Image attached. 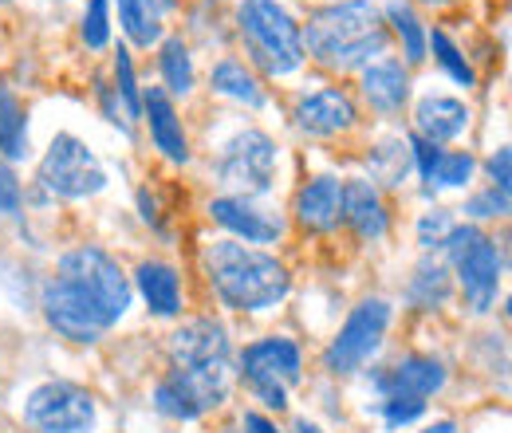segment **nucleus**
<instances>
[{
  "label": "nucleus",
  "instance_id": "7ed1b4c3",
  "mask_svg": "<svg viewBox=\"0 0 512 433\" xmlns=\"http://www.w3.org/2000/svg\"><path fill=\"white\" fill-rule=\"evenodd\" d=\"M201 268L217 300L233 311L276 308L292 288V276L276 256L256 252L241 241H213L201 256Z\"/></svg>",
  "mask_w": 512,
  "mask_h": 433
},
{
  "label": "nucleus",
  "instance_id": "39448f33",
  "mask_svg": "<svg viewBox=\"0 0 512 433\" xmlns=\"http://www.w3.org/2000/svg\"><path fill=\"white\" fill-rule=\"evenodd\" d=\"M36 182L48 197H60V201H83V197H95L107 189V170L103 162L95 158V150L75 138V134H56L48 154L40 158V170H36Z\"/></svg>",
  "mask_w": 512,
  "mask_h": 433
},
{
  "label": "nucleus",
  "instance_id": "f03ea898",
  "mask_svg": "<svg viewBox=\"0 0 512 433\" xmlns=\"http://www.w3.org/2000/svg\"><path fill=\"white\" fill-rule=\"evenodd\" d=\"M300 40H304V56H312L323 67L355 71L375 63V56H383L390 32L367 0H343L316 12L308 28H300Z\"/></svg>",
  "mask_w": 512,
  "mask_h": 433
},
{
  "label": "nucleus",
  "instance_id": "f257e3e1",
  "mask_svg": "<svg viewBox=\"0 0 512 433\" xmlns=\"http://www.w3.org/2000/svg\"><path fill=\"white\" fill-rule=\"evenodd\" d=\"M134 288L111 252L95 245L71 248L40 288L48 327L67 343H99L130 311Z\"/></svg>",
  "mask_w": 512,
  "mask_h": 433
},
{
  "label": "nucleus",
  "instance_id": "2f4dec72",
  "mask_svg": "<svg viewBox=\"0 0 512 433\" xmlns=\"http://www.w3.org/2000/svg\"><path fill=\"white\" fill-rule=\"evenodd\" d=\"M83 44L87 48H107L111 44V0H87V12H83Z\"/></svg>",
  "mask_w": 512,
  "mask_h": 433
},
{
  "label": "nucleus",
  "instance_id": "c85d7f7f",
  "mask_svg": "<svg viewBox=\"0 0 512 433\" xmlns=\"http://www.w3.org/2000/svg\"><path fill=\"white\" fill-rule=\"evenodd\" d=\"M119 24L130 36V44H138V48H150L162 40V24L142 8V0H119Z\"/></svg>",
  "mask_w": 512,
  "mask_h": 433
},
{
  "label": "nucleus",
  "instance_id": "0eeeda50",
  "mask_svg": "<svg viewBox=\"0 0 512 433\" xmlns=\"http://www.w3.org/2000/svg\"><path fill=\"white\" fill-rule=\"evenodd\" d=\"M241 374L268 410H284L288 386H296L304 378V355L292 339L272 335V339H260L241 351Z\"/></svg>",
  "mask_w": 512,
  "mask_h": 433
},
{
  "label": "nucleus",
  "instance_id": "473e14b6",
  "mask_svg": "<svg viewBox=\"0 0 512 433\" xmlns=\"http://www.w3.org/2000/svg\"><path fill=\"white\" fill-rule=\"evenodd\" d=\"M379 414L386 418V426H410V422H418L422 414H426V402L422 398H383L379 402Z\"/></svg>",
  "mask_w": 512,
  "mask_h": 433
},
{
  "label": "nucleus",
  "instance_id": "393cba45",
  "mask_svg": "<svg viewBox=\"0 0 512 433\" xmlns=\"http://www.w3.org/2000/svg\"><path fill=\"white\" fill-rule=\"evenodd\" d=\"M367 166H371V182H379V186H402L406 174H410V166H414L410 142L406 138H386V142H379L371 150Z\"/></svg>",
  "mask_w": 512,
  "mask_h": 433
},
{
  "label": "nucleus",
  "instance_id": "f8f14e48",
  "mask_svg": "<svg viewBox=\"0 0 512 433\" xmlns=\"http://www.w3.org/2000/svg\"><path fill=\"white\" fill-rule=\"evenodd\" d=\"M209 213L221 229H229L237 241H249V245H272L284 237V217L276 209L256 205V197H217Z\"/></svg>",
  "mask_w": 512,
  "mask_h": 433
},
{
  "label": "nucleus",
  "instance_id": "a878e982",
  "mask_svg": "<svg viewBox=\"0 0 512 433\" xmlns=\"http://www.w3.org/2000/svg\"><path fill=\"white\" fill-rule=\"evenodd\" d=\"M386 24L394 28V36L402 40V52L410 63L426 60V28L418 20V12L410 8V0H390L386 4Z\"/></svg>",
  "mask_w": 512,
  "mask_h": 433
},
{
  "label": "nucleus",
  "instance_id": "423d86ee",
  "mask_svg": "<svg viewBox=\"0 0 512 433\" xmlns=\"http://www.w3.org/2000/svg\"><path fill=\"white\" fill-rule=\"evenodd\" d=\"M213 174L229 189V197H264L276 182V142L264 130L233 134L221 146Z\"/></svg>",
  "mask_w": 512,
  "mask_h": 433
},
{
  "label": "nucleus",
  "instance_id": "1a4fd4ad",
  "mask_svg": "<svg viewBox=\"0 0 512 433\" xmlns=\"http://www.w3.org/2000/svg\"><path fill=\"white\" fill-rule=\"evenodd\" d=\"M386 327H390V304L386 300H363L359 308L347 315V323L339 327V335L331 339V347L323 351L327 374L343 378V374L363 371L371 363V355L383 347Z\"/></svg>",
  "mask_w": 512,
  "mask_h": 433
},
{
  "label": "nucleus",
  "instance_id": "a211bd4d",
  "mask_svg": "<svg viewBox=\"0 0 512 433\" xmlns=\"http://www.w3.org/2000/svg\"><path fill=\"white\" fill-rule=\"evenodd\" d=\"M414 123H418V138L442 146V142H453L469 130V107L461 99H449V95H426L414 111Z\"/></svg>",
  "mask_w": 512,
  "mask_h": 433
},
{
  "label": "nucleus",
  "instance_id": "9b49d317",
  "mask_svg": "<svg viewBox=\"0 0 512 433\" xmlns=\"http://www.w3.org/2000/svg\"><path fill=\"white\" fill-rule=\"evenodd\" d=\"M453 264H457V280H461V292L469 300V311L485 315L497 304V288H501V272H505V256H501L497 241L477 237Z\"/></svg>",
  "mask_w": 512,
  "mask_h": 433
},
{
  "label": "nucleus",
  "instance_id": "4468645a",
  "mask_svg": "<svg viewBox=\"0 0 512 433\" xmlns=\"http://www.w3.org/2000/svg\"><path fill=\"white\" fill-rule=\"evenodd\" d=\"M371 386L383 394V398H430L446 386V367L430 355H406L398 359L390 371H379L371 378Z\"/></svg>",
  "mask_w": 512,
  "mask_h": 433
},
{
  "label": "nucleus",
  "instance_id": "cd10ccee",
  "mask_svg": "<svg viewBox=\"0 0 512 433\" xmlns=\"http://www.w3.org/2000/svg\"><path fill=\"white\" fill-rule=\"evenodd\" d=\"M473 170H477V158L469 154V150H438V162H434V174H430V186L426 193H434V189H457L465 186L469 178H473Z\"/></svg>",
  "mask_w": 512,
  "mask_h": 433
},
{
  "label": "nucleus",
  "instance_id": "b1692460",
  "mask_svg": "<svg viewBox=\"0 0 512 433\" xmlns=\"http://www.w3.org/2000/svg\"><path fill=\"white\" fill-rule=\"evenodd\" d=\"M410 304L422 311H438L449 300V268L442 260H422L406 284Z\"/></svg>",
  "mask_w": 512,
  "mask_h": 433
},
{
  "label": "nucleus",
  "instance_id": "72a5a7b5",
  "mask_svg": "<svg viewBox=\"0 0 512 433\" xmlns=\"http://www.w3.org/2000/svg\"><path fill=\"white\" fill-rule=\"evenodd\" d=\"M449 229H453V217H449L446 209H430L422 221H418V245L426 248H442V241L449 237Z\"/></svg>",
  "mask_w": 512,
  "mask_h": 433
},
{
  "label": "nucleus",
  "instance_id": "c9c22d12",
  "mask_svg": "<svg viewBox=\"0 0 512 433\" xmlns=\"http://www.w3.org/2000/svg\"><path fill=\"white\" fill-rule=\"evenodd\" d=\"M20 209H24L20 178L12 174L8 162H0V217H20Z\"/></svg>",
  "mask_w": 512,
  "mask_h": 433
},
{
  "label": "nucleus",
  "instance_id": "2eb2a0df",
  "mask_svg": "<svg viewBox=\"0 0 512 433\" xmlns=\"http://www.w3.org/2000/svg\"><path fill=\"white\" fill-rule=\"evenodd\" d=\"M355 119H359V111H355L351 95L339 91V87L312 91V95H304V99L296 103V126H300L304 134H316V138L343 134V130L355 126Z\"/></svg>",
  "mask_w": 512,
  "mask_h": 433
},
{
  "label": "nucleus",
  "instance_id": "f704fd0d",
  "mask_svg": "<svg viewBox=\"0 0 512 433\" xmlns=\"http://www.w3.org/2000/svg\"><path fill=\"white\" fill-rule=\"evenodd\" d=\"M465 213L469 217H509V193L489 186L485 193H477V197L465 201Z\"/></svg>",
  "mask_w": 512,
  "mask_h": 433
},
{
  "label": "nucleus",
  "instance_id": "f3484780",
  "mask_svg": "<svg viewBox=\"0 0 512 433\" xmlns=\"http://www.w3.org/2000/svg\"><path fill=\"white\" fill-rule=\"evenodd\" d=\"M296 221L312 233H331L343 221V182L339 178H312L296 193Z\"/></svg>",
  "mask_w": 512,
  "mask_h": 433
},
{
  "label": "nucleus",
  "instance_id": "aec40b11",
  "mask_svg": "<svg viewBox=\"0 0 512 433\" xmlns=\"http://www.w3.org/2000/svg\"><path fill=\"white\" fill-rule=\"evenodd\" d=\"M363 95L379 115H398L410 99V75L398 60L367 63L363 71Z\"/></svg>",
  "mask_w": 512,
  "mask_h": 433
},
{
  "label": "nucleus",
  "instance_id": "ea45409f",
  "mask_svg": "<svg viewBox=\"0 0 512 433\" xmlns=\"http://www.w3.org/2000/svg\"><path fill=\"white\" fill-rule=\"evenodd\" d=\"M422 433H457V426H453V422H434L430 430H422Z\"/></svg>",
  "mask_w": 512,
  "mask_h": 433
},
{
  "label": "nucleus",
  "instance_id": "ddd939ff",
  "mask_svg": "<svg viewBox=\"0 0 512 433\" xmlns=\"http://www.w3.org/2000/svg\"><path fill=\"white\" fill-rule=\"evenodd\" d=\"M229 335L213 319H190L170 335L174 367H229Z\"/></svg>",
  "mask_w": 512,
  "mask_h": 433
},
{
  "label": "nucleus",
  "instance_id": "6e6552de",
  "mask_svg": "<svg viewBox=\"0 0 512 433\" xmlns=\"http://www.w3.org/2000/svg\"><path fill=\"white\" fill-rule=\"evenodd\" d=\"M229 398V367H174L154 386V410L174 422H193Z\"/></svg>",
  "mask_w": 512,
  "mask_h": 433
},
{
  "label": "nucleus",
  "instance_id": "20e7f679",
  "mask_svg": "<svg viewBox=\"0 0 512 433\" xmlns=\"http://www.w3.org/2000/svg\"><path fill=\"white\" fill-rule=\"evenodd\" d=\"M237 32L245 40L249 60L264 75H292L304 56V40H300V24L292 20V12L280 0H241L237 8Z\"/></svg>",
  "mask_w": 512,
  "mask_h": 433
},
{
  "label": "nucleus",
  "instance_id": "412c9836",
  "mask_svg": "<svg viewBox=\"0 0 512 433\" xmlns=\"http://www.w3.org/2000/svg\"><path fill=\"white\" fill-rule=\"evenodd\" d=\"M134 284L146 300V308L154 311L158 319H174L182 311V280L170 264L162 260H142L138 272H134Z\"/></svg>",
  "mask_w": 512,
  "mask_h": 433
},
{
  "label": "nucleus",
  "instance_id": "c756f323",
  "mask_svg": "<svg viewBox=\"0 0 512 433\" xmlns=\"http://www.w3.org/2000/svg\"><path fill=\"white\" fill-rule=\"evenodd\" d=\"M426 52H434V60L442 63V71H446L449 79H457L461 87H473V83H477L469 60L457 52V44L449 40L446 32H426Z\"/></svg>",
  "mask_w": 512,
  "mask_h": 433
},
{
  "label": "nucleus",
  "instance_id": "58836bf2",
  "mask_svg": "<svg viewBox=\"0 0 512 433\" xmlns=\"http://www.w3.org/2000/svg\"><path fill=\"white\" fill-rule=\"evenodd\" d=\"M142 8H146L154 20H158L162 12H174V8H178V0H142Z\"/></svg>",
  "mask_w": 512,
  "mask_h": 433
},
{
  "label": "nucleus",
  "instance_id": "4be33fe9",
  "mask_svg": "<svg viewBox=\"0 0 512 433\" xmlns=\"http://www.w3.org/2000/svg\"><path fill=\"white\" fill-rule=\"evenodd\" d=\"M0 154H4L8 162H20V158L32 154V142H28V111H24V103H20L8 87H0Z\"/></svg>",
  "mask_w": 512,
  "mask_h": 433
},
{
  "label": "nucleus",
  "instance_id": "7c9ffc66",
  "mask_svg": "<svg viewBox=\"0 0 512 433\" xmlns=\"http://www.w3.org/2000/svg\"><path fill=\"white\" fill-rule=\"evenodd\" d=\"M115 95L123 99V115L127 119H142V91H138V79H134V63H130V52L119 48L115 56Z\"/></svg>",
  "mask_w": 512,
  "mask_h": 433
},
{
  "label": "nucleus",
  "instance_id": "e433bc0d",
  "mask_svg": "<svg viewBox=\"0 0 512 433\" xmlns=\"http://www.w3.org/2000/svg\"><path fill=\"white\" fill-rule=\"evenodd\" d=\"M489 178H493V186L501 189V193H509V189H512V154H509V146H501V150L489 158Z\"/></svg>",
  "mask_w": 512,
  "mask_h": 433
},
{
  "label": "nucleus",
  "instance_id": "5701e85b",
  "mask_svg": "<svg viewBox=\"0 0 512 433\" xmlns=\"http://www.w3.org/2000/svg\"><path fill=\"white\" fill-rule=\"evenodd\" d=\"M209 83H213L217 95H225V99H233V103H245V107H253V111L264 107V91H260L256 75L241 60H221L213 67Z\"/></svg>",
  "mask_w": 512,
  "mask_h": 433
},
{
  "label": "nucleus",
  "instance_id": "6ab92c4d",
  "mask_svg": "<svg viewBox=\"0 0 512 433\" xmlns=\"http://www.w3.org/2000/svg\"><path fill=\"white\" fill-rule=\"evenodd\" d=\"M343 221L363 237V241H379L386 237V205L383 193L355 178V182H343Z\"/></svg>",
  "mask_w": 512,
  "mask_h": 433
},
{
  "label": "nucleus",
  "instance_id": "dca6fc26",
  "mask_svg": "<svg viewBox=\"0 0 512 433\" xmlns=\"http://www.w3.org/2000/svg\"><path fill=\"white\" fill-rule=\"evenodd\" d=\"M142 115L150 119V138L162 150V158H170L174 166H186L190 162V142H186L182 119L174 111V99L162 87H146L142 91Z\"/></svg>",
  "mask_w": 512,
  "mask_h": 433
},
{
  "label": "nucleus",
  "instance_id": "4c0bfd02",
  "mask_svg": "<svg viewBox=\"0 0 512 433\" xmlns=\"http://www.w3.org/2000/svg\"><path fill=\"white\" fill-rule=\"evenodd\" d=\"M245 433H280L264 414H245Z\"/></svg>",
  "mask_w": 512,
  "mask_h": 433
},
{
  "label": "nucleus",
  "instance_id": "9d476101",
  "mask_svg": "<svg viewBox=\"0 0 512 433\" xmlns=\"http://www.w3.org/2000/svg\"><path fill=\"white\" fill-rule=\"evenodd\" d=\"M95 398L75 382H44L24 402V422L36 433H91Z\"/></svg>",
  "mask_w": 512,
  "mask_h": 433
},
{
  "label": "nucleus",
  "instance_id": "bb28decb",
  "mask_svg": "<svg viewBox=\"0 0 512 433\" xmlns=\"http://www.w3.org/2000/svg\"><path fill=\"white\" fill-rule=\"evenodd\" d=\"M158 67H162V79H166V95H190L193 91V60L190 48L174 36L162 44V56H158Z\"/></svg>",
  "mask_w": 512,
  "mask_h": 433
},
{
  "label": "nucleus",
  "instance_id": "79ce46f5",
  "mask_svg": "<svg viewBox=\"0 0 512 433\" xmlns=\"http://www.w3.org/2000/svg\"><path fill=\"white\" fill-rule=\"evenodd\" d=\"M434 4H446V0H434Z\"/></svg>",
  "mask_w": 512,
  "mask_h": 433
},
{
  "label": "nucleus",
  "instance_id": "a19ab883",
  "mask_svg": "<svg viewBox=\"0 0 512 433\" xmlns=\"http://www.w3.org/2000/svg\"><path fill=\"white\" fill-rule=\"evenodd\" d=\"M296 433H323V430L316 426V422H308V418H304V422H296Z\"/></svg>",
  "mask_w": 512,
  "mask_h": 433
},
{
  "label": "nucleus",
  "instance_id": "37998d69",
  "mask_svg": "<svg viewBox=\"0 0 512 433\" xmlns=\"http://www.w3.org/2000/svg\"><path fill=\"white\" fill-rule=\"evenodd\" d=\"M335 4H343V0H335Z\"/></svg>",
  "mask_w": 512,
  "mask_h": 433
}]
</instances>
